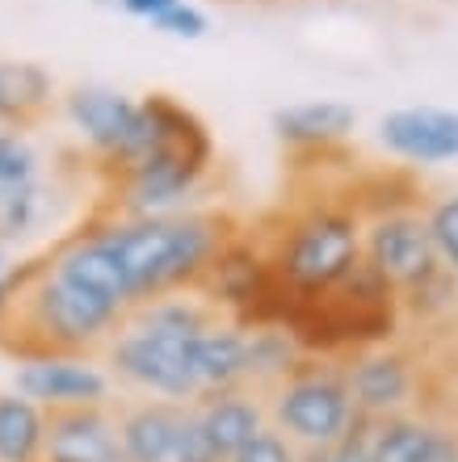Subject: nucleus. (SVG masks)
<instances>
[{
	"instance_id": "nucleus-8",
	"label": "nucleus",
	"mask_w": 458,
	"mask_h": 462,
	"mask_svg": "<svg viewBox=\"0 0 458 462\" xmlns=\"http://www.w3.org/2000/svg\"><path fill=\"white\" fill-rule=\"evenodd\" d=\"M345 362V378H350V400L353 412L362 420H379V416L412 412V408H429V365L412 345L404 341H383L370 349H358Z\"/></svg>"
},
{
	"instance_id": "nucleus-17",
	"label": "nucleus",
	"mask_w": 458,
	"mask_h": 462,
	"mask_svg": "<svg viewBox=\"0 0 458 462\" xmlns=\"http://www.w3.org/2000/svg\"><path fill=\"white\" fill-rule=\"evenodd\" d=\"M193 420L202 429V438L215 446L223 458L240 450L244 441H253V433L269 425L266 412V395L253 387H231V391H215V395H202L198 403H190Z\"/></svg>"
},
{
	"instance_id": "nucleus-18",
	"label": "nucleus",
	"mask_w": 458,
	"mask_h": 462,
	"mask_svg": "<svg viewBox=\"0 0 458 462\" xmlns=\"http://www.w3.org/2000/svg\"><path fill=\"white\" fill-rule=\"evenodd\" d=\"M244 357H248V324L215 319L190 341V374L198 383V400L215 391L244 387Z\"/></svg>"
},
{
	"instance_id": "nucleus-24",
	"label": "nucleus",
	"mask_w": 458,
	"mask_h": 462,
	"mask_svg": "<svg viewBox=\"0 0 458 462\" xmlns=\"http://www.w3.org/2000/svg\"><path fill=\"white\" fill-rule=\"evenodd\" d=\"M55 169L51 164L47 143L38 139V131H17V126H0V189L5 185L38 181Z\"/></svg>"
},
{
	"instance_id": "nucleus-3",
	"label": "nucleus",
	"mask_w": 458,
	"mask_h": 462,
	"mask_svg": "<svg viewBox=\"0 0 458 462\" xmlns=\"http://www.w3.org/2000/svg\"><path fill=\"white\" fill-rule=\"evenodd\" d=\"M286 299H320L362 261V210L350 194L324 189L282 210L274 231H257Z\"/></svg>"
},
{
	"instance_id": "nucleus-26",
	"label": "nucleus",
	"mask_w": 458,
	"mask_h": 462,
	"mask_svg": "<svg viewBox=\"0 0 458 462\" xmlns=\"http://www.w3.org/2000/svg\"><path fill=\"white\" fill-rule=\"evenodd\" d=\"M228 462H303V450L286 433H277L274 425H266L261 433H253V441H244Z\"/></svg>"
},
{
	"instance_id": "nucleus-10",
	"label": "nucleus",
	"mask_w": 458,
	"mask_h": 462,
	"mask_svg": "<svg viewBox=\"0 0 458 462\" xmlns=\"http://www.w3.org/2000/svg\"><path fill=\"white\" fill-rule=\"evenodd\" d=\"M13 391L34 400L42 412L63 408H114L118 387L101 357L89 353H38L13 365Z\"/></svg>"
},
{
	"instance_id": "nucleus-15",
	"label": "nucleus",
	"mask_w": 458,
	"mask_h": 462,
	"mask_svg": "<svg viewBox=\"0 0 458 462\" xmlns=\"http://www.w3.org/2000/svg\"><path fill=\"white\" fill-rule=\"evenodd\" d=\"M269 131L294 156H328L358 131V110L337 97L294 101L269 114Z\"/></svg>"
},
{
	"instance_id": "nucleus-20",
	"label": "nucleus",
	"mask_w": 458,
	"mask_h": 462,
	"mask_svg": "<svg viewBox=\"0 0 458 462\" xmlns=\"http://www.w3.org/2000/svg\"><path fill=\"white\" fill-rule=\"evenodd\" d=\"M215 319H223V311L210 299H202L198 291H173L160 299H147V303H135L122 324H135V328L156 332V337H173V341H193Z\"/></svg>"
},
{
	"instance_id": "nucleus-5",
	"label": "nucleus",
	"mask_w": 458,
	"mask_h": 462,
	"mask_svg": "<svg viewBox=\"0 0 458 462\" xmlns=\"http://www.w3.org/2000/svg\"><path fill=\"white\" fill-rule=\"evenodd\" d=\"M266 412L277 433H286L299 450H328L332 441L350 433L358 420L350 400V378L341 357L303 353L277 387L266 391Z\"/></svg>"
},
{
	"instance_id": "nucleus-13",
	"label": "nucleus",
	"mask_w": 458,
	"mask_h": 462,
	"mask_svg": "<svg viewBox=\"0 0 458 462\" xmlns=\"http://www.w3.org/2000/svg\"><path fill=\"white\" fill-rule=\"evenodd\" d=\"M379 143L387 156L412 169H434L458 160V110L446 106H399L379 118Z\"/></svg>"
},
{
	"instance_id": "nucleus-14",
	"label": "nucleus",
	"mask_w": 458,
	"mask_h": 462,
	"mask_svg": "<svg viewBox=\"0 0 458 462\" xmlns=\"http://www.w3.org/2000/svg\"><path fill=\"white\" fill-rule=\"evenodd\" d=\"M185 403L122 395L114 403V429H118V462H173V446L185 425Z\"/></svg>"
},
{
	"instance_id": "nucleus-4",
	"label": "nucleus",
	"mask_w": 458,
	"mask_h": 462,
	"mask_svg": "<svg viewBox=\"0 0 458 462\" xmlns=\"http://www.w3.org/2000/svg\"><path fill=\"white\" fill-rule=\"evenodd\" d=\"M210 172H215V139H210V131H193L185 139L164 143L144 164H135L109 181H97V189H101L97 210L131 215V219L177 215V210L193 207V198L206 189Z\"/></svg>"
},
{
	"instance_id": "nucleus-12",
	"label": "nucleus",
	"mask_w": 458,
	"mask_h": 462,
	"mask_svg": "<svg viewBox=\"0 0 458 462\" xmlns=\"http://www.w3.org/2000/svg\"><path fill=\"white\" fill-rule=\"evenodd\" d=\"M370 462H458V425L434 408L366 420Z\"/></svg>"
},
{
	"instance_id": "nucleus-22",
	"label": "nucleus",
	"mask_w": 458,
	"mask_h": 462,
	"mask_svg": "<svg viewBox=\"0 0 458 462\" xmlns=\"http://www.w3.org/2000/svg\"><path fill=\"white\" fill-rule=\"evenodd\" d=\"M47 412L17 391H0V462H42Z\"/></svg>"
},
{
	"instance_id": "nucleus-21",
	"label": "nucleus",
	"mask_w": 458,
	"mask_h": 462,
	"mask_svg": "<svg viewBox=\"0 0 458 462\" xmlns=\"http://www.w3.org/2000/svg\"><path fill=\"white\" fill-rule=\"evenodd\" d=\"M303 362V345L286 324H248V357H244V387L266 395Z\"/></svg>"
},
{
	"instance_id": "nucleus-16",
	"label": "nucleus",
	"mask_w": 458,
	"mask_h": 462,
	"mask_svg": "<svg viewBox=\"0 0 458 462\" xmlns=\"http://www.w3.org/2000/svg\"><path fill=\"white\" fill-rule=\"evenodd\" d=\"M42 462H118L114 408H63V412H47Z\"/></svg>"
},
{
	"instance_id": "nucleus-11",
	"label": "nucleus",
	"mask_w": 458,
	"mask_h": 462,
	"mask_svg": "<svg viewBox=\"0 0 458 462\" xmlns=\"http://www.w3.org/2000/svg\"><path fill=\"white\" fill-rule=\"evenodd\" d=\"M76 219V189L68 185V172L55 164L47 177L0 189V248L25 253L34 244L60 240L72 231Z\"/></svg>"
},
{
	"instance_id": "nucleus-6",
	"label": "nucleus",
	"mask_w": 458,
	"mask_h": 462,
	"mask_svg": "<svg viewBox=\"0 0 458 462\" xmlns=\"http://www.w3.org/2000/svg\"><path fill=\"white\" fill-rule=\"evenodd\" d=\"M193 291L210 299L236 324H277L286 311V291L277 286L274 269H269L266 244L248 227H240L219 248V256L206 265Z\"/></svg>"
},
{
	"instance_id": "nucleus-7",
	"label": "nucleus",
	"mask_w": 458,
	"mask_h": 462,
	"mask_svg": "<svg viewBox=\"0 0 458 462\" xmlns=\"http://www.w3.org/2000/svg\"><path fill=\"white\" fill-rule=\"evenodd\" d=\"M109 370L118 395H144V400L198 403V383L190 374V341L156 337L135 324H118V332L97 353Z\"/></svg>"
},
{
	"instance_id": "nucleus-27",
	"label": "nucleus",
	"mask_w": 458,
	"mask_h": 462,
	"mask_svg": "<svg viewBox=\"0 0 458 462\" xmlns=\"http://www.w3.org/2000/svg\"><path fill=\"white\" fill-rule=\"evenodd\" d=\"M160 30V34H169V38H182V42H198V38H206V30H210V17H206L193 0H177L173 9H164L152 22Z\"/></svg>"
},
{
	"instance_id": "nucleus-28",
	"label": "nucleus",
	"mask_w": 458,
	"mask_h": 462,
	"mask_svg": "<svg viewBox=\"0 0 458 462\" xmlns=\"http://www.w3.org/2000/svg\"><path fill=\"white\" fill-rule=\"evenodd\" d=\"M173 462H228V458L202 438L193 412H185V425H182V433H177V446H173Z\"/></svg>"
},
{
	"instance_id": "nucleus-23",
	"label": "nucleus",
	"mask_w": 458,
	"mask_h": 462,
	"mask_svg": "<svg viewBox=\"0 0 458 462\" xmlns=\"http://www.w3.org/2000/svg\"><path fill=\"white\" fill-rule=\"evenodd\" d=\"M458 316V273L446 265L434 269L425 282L399 291V319H416V324H446Z\"/></svg>"
},
{
	"instance_id": "nucleus-31",
	"label": "nucleus",
	"mask_w": 458,
	"mask_h": 462,
	"mask_svg": "<svg viewBox=\"0 0 458 462\" xmlns=\"http://www.w3.org/2000/svg\"><path fill=\"white\" fill-rule=\"evenodd\" d=\"M13 299H17V269H0V319L9 316V307Z\"/></svg>"
},
{
	"instance_id": "nucleus-30",
	"label": "nucleus",
	"mask_w": 458,
	"mask_h": 462,
	"mask_svg": "<svg viewBox=\"0 0 458 462\" xmlns=\"http://www.w3.org/2000/svg\"><path fill=\"white\" fill-rule=\"evenodd\" d=\"M177 0H118L122 13H131V17H144V22H156L164 9H173Z\"/></svg>"
},
{
	"instance_id": "nucleus-33",
	"label": "nucleus",
	"mask_w": 458,
	"mask_h": 462,
	"mask_svg": "<svg viewBox=\"0 0 458 462\" xmlns=\"http://www.w3.org/2000/svg\"><path fill=\"white\" fill-rule=\"evenodd\" d=\"M0 126H9V110H5V97H0Z\"/></svg>"
},
{
	"instance_id": "nucleus-25",
	"label": "nucleus",
	"mask_w": 458,
	"mask_h": 462,
	"mask_svg": "<svg viewBox=\"0 0 458 462\" xmlns=\"http://www.w3.org/2000/svg\"><path fill=\"white\" fill-rule=\"evenodd\" d=\"M425 223H429V236H434L437 261H442L450 273H458V189L434 198V202L425 207Z\"/></svg>"
},
{
	"instance_id": "nucleus-19",
	"label": "nucleus",
	"mask_w": 458,
	"mask_h": 462,
	"mask_svg": "<svg viewBox=\"0 0 458 462\" xmlns=\"http://www.w3.org/2000/svg\"><path fill=\"white\" fill-rule=\"evenodd\" d=\"M0 97L9 110V126L42 131V122L60 106V85L34 60H0Z\"/></svg>"
},
{
	"instance_id": "nucleus-32",
	"label": "nucleus",
	"mask_w": 458,
	"mask_h": 462,
	"mask_svg": "<svg viewBox=\"0 0 458 462\" xmlns=\"http://www.w3.org/2000/svg\"><path fill=\"white\" fill-rule=\"evenodd\" d=\"M9 261H13V253L9 248H0V269H9Z\"/></svg>"
},
{
	"instance_id": "nucleus-9",
	"label": "nucleus",
	"mask_w": 458,
	"mask_h": 462,
	"mask_svg": "<svg viewBox=\"0 0 458 462\" xmlns=\"http://www.w3.org/2000/svg\"><path fill=\"white\" fill-rule=\"evenodd\" d=\"M362 261L379 278L391 282L396 294L442 269L425 210L416 202H399L362 215Z\"/></svg>"
},
{
	"instance_id": "nucleus-2",
	"label": "nucleus",
	"mask_w": 458,
	"mask_h": 462,
	"mask_svg": "<svg viewBox=\"0 0 458 462\" xmlns=\"http://www.w3.org/2000/svg\"><path fill=\"white\" fill-rule=\"evenodd\" d=\"M13 269H17V299H13L9 316L0 319V349L13 362L38 357V353H89V357H97L126 319L122 307L55 278L34 256Z\"/></svg>"
},
{
	"instance_id": "nucleus-29",
	"label": "nucleus",
	"mask_w": 458,
	"mask_h": 462,
	"mask_svg": "<svg viewBox=\"0 0 458 462\" xmlns=\"http://www.w3.org/2000/svg\"><path fill=\"white\" fill-rule=\"evenodd\" d=\"M324 462H370V446H366V420H362V416L350 425V433H345V438L328 446Z\"/></svg>"
},
{
	"instance_id": "nucleus-1",
	"label": "nucleus",
	"mask_w": 458,
	"mask_h": 462,
	"mask_svg": "<svg viewBox=\"0 0 458 462\" xmlns=\"http://www.w3.org/2000/svg\"><path fill=\"white\" fill-rule=\"evenodd\" d=\"M89 219L97 223L106 248L118 261L131 307L173 291H193L219 248L244 227L223 207H190L177 215H147V219L93 207Z\"/></svg>"
}]
</instances>
